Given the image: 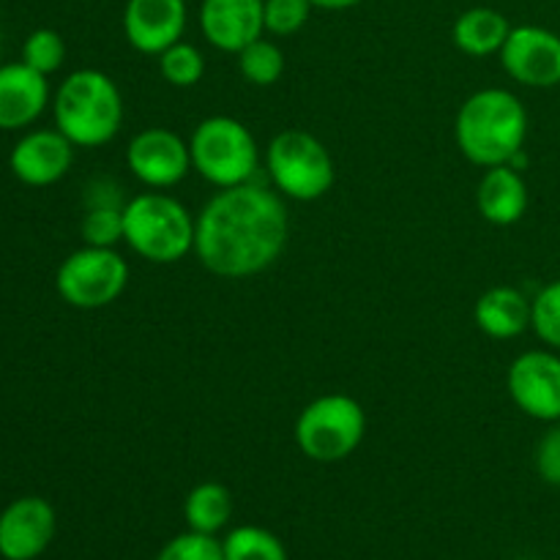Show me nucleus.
<instances>
[{
  "instance_id": "nucleus-25",
  "label": "nucleus",
  "mask_w": 560,
  "mask_h": 560,
  "mask_svg": "<svg viewBox=\"0 0 560 560\" xmlns=\"http://www.w3.org/2000/svg\"><path fill=\"white\" fill-rule=\"evenodd\" d=\"M530 328L547 348L560 353V279L530 299Z\"/></svg>"
},
{
  "instance_id": "nucleus-18",
  "label": "nucleus",
  "mask_w": 560,
  "mask_h": 560,
  "mask_svg": "<svg viewBox=\"0 0 560 560\" xmlns=\"http://www.w3.org/2000/svg\"><path fill=\"white\" fill-rule=\"evenodd\" d=\"M474 320L490 339H517L530 328V299L523 290L498 284L476 301Z\"/></svg>"
},
{
  "instance_id": "nucleus-13",
  "label": "nucleus",
  "mask_w": 560,
  "mask_h": 560,
  "mask_svg": "<svg viewBox=\"0 0 560 560\" xmlns=\"http://www.w3.org/2000/svg\"><path fill=\"white\" fill-rule=\"evenodd\" d=\"M74 164V145L58 129H31L14 142L9 167L20 184L44 189L63 178Z\"/></svg>"
},
{
  "instance_id": "nucleus-27",
  "label": "nucleus",
  "mask_w": 560,
  "mask_h": 560,
  "mask_svg": "<svg viewBox=\"0 0 560 560\" xmlns=\"http://www.w3.org/2000/svg\"><path fill=\"white\" fill-rule=\"evenodd\" d=\"M156 560H224V550L217 536L186 528V534H178L159 550Z\"/></svg>"
},
{
  "instance_id": "nucleus-1",
  "label": "nucleus",
  "mask_w": 560,
  "mask_h": 560,
  "mask_svg": "<svg viewBox=\"0 0 560 560\" xmlns=\"http://www.w3.org/2000/svg\"><path fill=\"white\" fill-rule=\"evenodd\" d=\"M290 217L282 195L257 184L219 189L197 217L195 255L222 279H249L282 257Z\"/></svg>"
},
{
  "instance_id": "nucleus-2",
  "label": "nucleus",
  "mask_w": 560,
  "mask_h": 560,
  "mask_svg": "<svg viewBox=\"0 0 560 560\" xmlns=\"http://www.w3.org/2000/svg\"><path fill=\"white\" fill-rule=\"evenodd\" d=\"M454 137L463 156L476 167L509 164L528 140V109L506 88H481L459 107Z\"/></svg>"
},
{
  "instance_id": "nucleus-19",
  "label": "nucleus",
  "mask_w": 560,
  "mask_h": 560,
  "mask_svg": "<svg viewBox=\"0 0 560 560\" xmlns=\"http://www.w3.org/2000/svg\"><path fill=\"white\" fill-rule=\"evenodd\" d=\"M512 25L501 11L490 5H476V9L463 11L452 27L454 47L470 58H490L498 55L506 44Z\"/></svg>"
},
{
  "instance_id": "nucleus-29",
  "label": "nucleus",
  "mask_w": 560,
  "mask_h": 560,
  "mask_svg": "<svg viewBox=\"0 0 560 560\" xmlns=\"http://www.w3.org/2000/svg\"><path fill=\"white\" fill-rule=\"evenodd\" d=\"M536 474L545 485L560 487V421L550 427V430L541 435L539 446H536L534 454Z\"/></svg>"
},
{
  "instance_id": "nucleus-6",
  "label": "nucleus",
  "mask_w": 560,
  "mask_h": 560,
  "mask_svg": "<svg viewBox=\"0 0 560 560\" xmlns=\"http://www.w3.org/2000/svg\"><path fill=\"white\" fill-rule=\"evenodd\" d=\"M366 413L348 394H323L299 413L293 438L306 459L320 465L342 463L364 443Z\"/></svg>"
},
{
  "instance_id": "nucleus-14",
  "label": "nucleus",
  "mask_w": 560,
  "mask_h": 560,
  "mask_svg": "<svg viewBox=\"0 0 560 560\" xmlns=\"http://www.w3.org/2000/svg\"><path fill=\"white\" fill-rule=\"evenodd\" d=\"M189 9L186 0H126L124 36L137 52L162 55L184 38Z\"/></svg>"
},
{
  "instance_id": "nucleus-28",
  "label": "nucleus",
  "mask_w": 560,
  "mask_h": 560,
  "mask_svg": "<svg viewBox=\"0 0 560 560\" xmlns=\"http://www.w3.org/2000/svg\"><path fill=\"white\" fill-rule=\"evenodd\" d=\"M315 5L310 0H266V33L271 36H293L310 22Z\"/></svg>"
},
{
  "instance_id": "nucleus-9",
  "label": "nucleus",
  "mask_w": 560,
  "mask_h": 560,
  "mask_svg": "<svg viewBox=\"0 0 560 560\" xmlns=\"http://www.w3.org/2000/svg\"><path fill=\"white\" fill-rule=\"evenodd\" d=\"M506 388L528 419L560 421V353L550 348L525 350L509 364Z\"/></svg>"
},
{
  "instance_id": "nucleus-4",
  "label": "nucleus",
  "mask_w": 560,
  "mask_h": 560,
  "mask_svg": "<svg viewBox=\"0 0 560 560\" xmlns=\"http://www.w3.org/2000/svg\"><path fill=\"white\" fill-rule=\"evenodd\" d=\"M197 219L164 191H145L124 206V241L142 260L170 266L195 252Z\"/></svg>"
},
{
  "instance_id": "nucleus-22",
  "label": "nucleus",
  "mask_w": 560,
  "mask_h": 560,
  "mask_svg": "<svg viewBox=\"0 0 560 560\" xmlns=\"http://www.w3.org/2000/svg\"><path fill=\"white\" fill-rule=\"evenodd\" d=\"M238 69L246 82L252 85L268 88L279 82L284 71V52L277 42L271 38H257V42L246 44L238 52Z\"/></svg>"
},
{
  "instance_id": "nucleus-5",
  "label": "nucleus",
  "mask_w": 560,
  "mask_h": 560,
  "mask_svg": "<svg viewBox=\"0 0 560 560\" xmlns=\"http://www.w3.org/2000/svg\"><path fill=\"white\" fill-rule=\"evenodd\" d=\"M191 170L217 189L252 184L260 167V148L249 126L230 115L200 120L189 137Z\"/></svg>"
},
{
  "instance_id": "nucleus-21",
  "label": "nucleus",
  "mask_w": 560,
  "mask_h": 560,
  "mask_svg": "<svg viewBox=\"0 0 560 560\" xmlns=\"http://www.w3.org/2000/svg\"><path fill=\"white\" fill-rule=\"evenodd\" d=\"M224 560H288L282 539L260 525H238L222 539Z\"/></svg>"
},
{
  "instance_id": "nucleus-23",
  "label": "nucleus",
  "mask_w": 560,
  "mask_h": 560,
  "mask_svg": "<svg viewBox=\"0 0 560 560\" xmlns=\"http://www.w3.org/2000/svg\"><path fill=\"white\" fill-rule=\"evenodd\" d=\"M159 74L173 88H195L206 74V58L195 44L180 38L178 44L159 55Z\"/></svg>"
},
{
  "instance_id": "nucleus-20",
  "label": "nucleus",
  "mask_w": 560,
  "mask_h": 560,
  "mask_svg": "<svg viewBox=\"0 0 560 560\" xmlns=\"http://www.w3.org/2000/svg\"><path fill=\"white\" fill-rule=\"evenodd\" d=\"M233 492L219 481H202V485L191 487L189 495L184 501V520L186 528L195 534L217 536L224 530L233 520Z\"/></svg>"
},
{
  "instance_id": "nucleus-33",
  "label": "nucleus",
  "mask_w": 560,
  "mask_h": 560,
  "mask_svg": "<svg viewBox=\"0 0 560 560\" xmlns=\"http://www.w3.org/2000/svg\"><path fill=\"white\" fill-rule=\"evenodd\" d=\"M0 560H3V556H0Z\"/></svg>"
},
{
  "instance_id": "nucleus-12",
  "label": "nucleus",
  "mask_w": 560,
  "mask_h": 560,
  "mask_svg": "<svg viewBox=\"0 0 560 560\" xmlns=\"http://www.w3.org/2000/svg\"><path fill=\"white\" fill-rule=\"evenodd\" d=\"M58 514L47 498L22 495L0 512V556L3 560H36L52 545Z\"/></svg>"
},
{
  "instance_id": "nucleus-10",
  "label": "nucleus",
  "mask_w": 560,
  "mask_h": 560,
  "mask_svg": "<svg viewBox=\"0 0 560 560\" xmlns=\"http://www.w3.org/2000/svg\"><path fill=\"white\" fill-rule=\"evenodd\" d=\"M126 164L148 189H173L191 173L189 142L164 126H151L131 137Z\"/></svg>"
},
{
  "instance_id": "nucleus-17",
  "label": "nucleus",
  "mask_w": 560,
  "mask_h": 560,
  "mask_svg": "<svg viewBox=\"0 0 560 560\" xmlns=\"http://www.w3.org/2000/svg\"><path fill=\"white\" fill-rule=\"evenodd\" d=\"M476 206L490 224H498V228L517 224L528 211V184L523 178V170L512 164L487 167L476 189Z\"/></svg>"
},
{
  "instance_id": "nucleus-7",
  "label": "nucleus",
  "mask_w": 560,
  "mask_h": 560,
  "mask_svg": "<svg viewBox=\"0 0 560 560\" xmlns=\"http://www.w3.org/2000/svg\"><path fill=\"white\" fill-rule=\"evenodd\" d=\"M266 170L273 189L299 202H315L331 191L337 167L328 148L301 129L279 131L266 148Z\"/></svg>"
},
{
  "instance_id": "nucleus-31",
  "label": "nucleus",
  "mask_w": 560,
  "mask_h": 560,
  "mask_svg": "<svg viewBox=\"0 0 560 560\" xmlns=\"http://www.w3.org/2000/svg\"><path fill=\"white\" fill-rule=\"evenodd\" d=\"M315 9H323V11H348L353 9V5L364 3V0H310Z\"/></svg>"
},
{
  "instance_id": "nucleus-24",
  "label": "nucleus",
  "mask_w": 560,
  "mask_h": 560,
  "mask_svg": "<svg viewBox=\"0 0 560 560\" xmlns=\"http://www.w3.org/2000/svg\"><path fill=\"white\" fill-rule=\"evenodd\" d=\"M22 63L36 69L38 74L49 77L63 66L66 60V42L52 27H38L22 42Z\"/></svg>"
},
{
  "instance_id": "nucleus-26",
  "label": "nucleus",
  "mask_w": 560,
  "mask_h": 560,
  "mask_svg": "<svg viewBox=\"0 0 560 560\" xmlns=\"http://www.w3.org/2000/svg\"><path fill=\"white\" fill-rule=\"evenodd\" d=\"M80 233L88 246H115L118 241H124V208L120 206L88 208Z\"/></svg>"
},
{
  "instance_id": "nucleus-32",
  "label": "nucleus",
  "mask_w": 560,
  "mask_h": 560,
  "mask_svg": "<svg viewBox=\"0 0 560 560\" xmlns=\"http://www.w3.org/2000/svg\"><path fill=\"white\" fill-rule=\"evenodd\" d=\"M0 47H3V33H0Z\"/></svg>"
},
{
  "instance_id": "nucleus-16",
  "label": "nucleus",
  "mask_w": 560,
  "mask_h": 560,
  "mask_svg": "<svg viewBox=\"0 0 560 560\" xmlns=\"http://www.w3.org/2000/svg\"><path fill=\"white\" fill-rule=\"evenodd\" d=\"M47 107V77L22 60L0 63V131L31 129Z\"/></svg>"
},
{
  "instance_id": "nucleus-3",
  "label": "nucleus",
  "mask_w": 560,
  "mask_h": 560,
  "mask_svg": "<svg viewBox=\"0 0 560 560\" xmlns=\"http://www.w3.org/2000/svg\"><path fill=\"white\" fill-rule=\"evenodd\" d=\"M55 129L74 148H102L118 137L124 126V96L109 74L98 69H77L52 96Z\"/></svg>"
},
{
  "instance_id": "nucleus-30",
  "label": "nucleus",
  "mask_w": 560,
  "mask_h": 560,
  "mask_svg": "<svg viewBox=\"0 0 560 560\" xmlns=\"http://www.w3.org/2000/svg\"><path fill=\"white\" fill-rule=\"evenodd\" d=\"M85 206L88 208H96V206H120L124 208V197H120V186L115 180L107 178H98L88 184L85 191Z\"/></svg>"
},
{
  "instance_id": "nucleus-11",
  "label": "nucleus",
  "mask_w": 560,
  "mask_h": 560,
  "mask_svg": "<svg viewBox=\"0 0 560 560\" xmlns=\"http://www.w3.org/2000/svg\"><path fill=\"white\" fill-rule=\"evenodd\" d=\"M501 66L525 88L560 85V36L541 25L512 27L501 52Z\"/></svg>"
},
{
  "instance_id": "nucleus-8",
  "label": "nucleus",
  "mask_w": 560,
  "mask_h": 560,
  "mask_svg": "<svg viewBox=\"0 0 560 560\" xmlns=\"http://www.w3.org/2000/svg\"><path fill=\"white\" fill-rule=\"evenodd\" d=\"M129 262L115 246H82L71 252L55 273V290L74 310H104L124 295Z\"/></svg>"
},
{
  "instance_id": "nucleus-15",
  "label": "nucleus",
  "mask_w": 560,
  "mask_h": 560,
  "mask_svg": "<svg viewBox=\"0 0 560 560\" xmlns=\"http://www.w3.org/2000/svg\"><path fill=\"white\" fill-rule=\"evenodd\" d=\"M200 31L219 52L238 55L266 33V0H202Z\"/></svg>"
}]
</instances>
